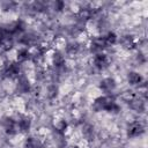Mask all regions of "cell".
Segmentation results:
<instances>
[{
	"instance_id": "obj_10",
	"label": "cell",
	"mask_w": 148,
	"mask_h": 148,
	"mask_svg": "<svg viewBox=\"0 0 148 148\" xmlns=\"http://www.w3.org/2000/svg\"><path fill=\"white\" fill-rule=\"evenodd\" d=\"M24 148H43L42 141L36 136H28L24 141Z\"/></svg>"
},
{
	"instance_id": "obj_11",
	"label": "cell",
	"mask_w": 148,
	"mask_h": 148,
	"mask_svg": "<svg viewBox=\"0 0 148 148\" xmlns=\"http://www.w3.org/2000/svg\"><path fill=\"white\" fill-rule=\"evenodd\" d=\"M28 59H30V51H29L28 47H22V49H20L16 52V59H15V61H17V62L21 64V62L27 61Z\"/></svg>"
},
{
	"instance_id": "obj_1",
	"label": "cell",
	"mask_w": 148,
	"mask_h": 148,
	"mask_svg": "<svg viewBox=\"0 0 148 148\" xmlns=\"http://www.w3.org/2000/svg\"><path fill=\"white\" fill-rule=\"evenodd\" d=\"M92 109L96 112L106 111V112L114 113V114L120 111V106L116 102L114 97H112L111 95H103V96L97 97L92 102Z\"/></svg>"
},
{
	"instance_id": "obj_6",
	"label": "cell",
	"mask_w": 148,
	"mask_h": 148,
	"mask_svg": "<svg viewBox=\"0 0 148 148\" xmlns=\"http://www.w3.org/2000/svg\"><path fill=\"white\" fill-rule=\"evenodd\" d=\"M16 123H17L18 132L21 133H28L29 130L31 128V118L29 116H25V114L18 116V118L16 119Z\"/></svg>"
},
{
	"instance_id": "obj_8",
	"label": "cell",
	"mask_w": 148,
	"mask_h": 148,
	"mask_svg": "<svg viewBox=\"0 0 148 148\" xmlns=\"http://www.w3.org/2000/svg\"><path fill=\"white\" fill-rule=\"evenodd\" d=\"M127 82L131 86H140L143 82V76L135 71H131L127 74Z\"/></svg>"
},
{
	"instance_id": "obj_13",
	"label": "cell",
	"mask_w": 148,
	"mask_h": 148,
	"mask_svg": "<svg viewBox=\"0 0 148 148\" xmlns=\"http://www.w3.org/2000/svg\"><path fill=\"white\" fill-rule=\"evenodd\" d=\"M104 39H105V43L108 46H111V45H114L117 42H118V36L116 32L113 31H109L108 34L104 35Z\"/></svg>"
},
{
	"instance_id": "obj_7",
	"label": "cell",
	"mask_w": 148,
	"mask_h": 148,
	"mask_svg": "<svg viewBox=\"0 0 148 148\" xmlns=\"http://www.w3.org/2000/svg\"><path fill=\"white\" fill-rule=\"evenodd\" d=\"M20 73H21V65H20V62H17V61H10L8 65H7V67H6V69H5V74H6V76H8V77H18L20 76Z\"/></svg>"
},
{
	"instance_id": "obj_5",
	"label": "cell",
	"mask_w": 148,
	"mask_h": 148,
	"mask_svg": "<svg viewBox=\"0 0 148 148\" xmlns=\"http://www.w3.org/2000/svg\"><path fill=\"white\" fill-rule=\"evenodd\" d=\"M145 133V126L142 125V123L134 120L132 121L128 126H127V136L131 139L138 138L140 135H142Z\"/></svg>"
},
{
	"instance_id": "obj_15",
	"label": "cell",
	"mask_w": 148,
	"mask_h": 148,
	"mask_svg": "<svg viewBox=\"0 0 148 148\" xmlns=\"http://www.w3.org/2000/svg\"><path fill=\"white\" fill-rule=\"evenodd\" d=\"M121 44H123V46L126 47V49H132V47L135 45L134 39L132 38V36H124V37L121 38Z\"/></svg>"
},
{
	"instance_id": "obj_16",
	"label": "cell",
	"mask_w": 148,
	"mask_h": 148,
	"mask_svg": "<svg viewBox=\"0 0 148 148\" xmlns=\"http://www.w3.org/2000/svg\"><path fill=\"white\" fill-rule=\"evenodd\" d=\"M72 148H79V147H77V146H74V147H72Z\"/></svg>"
},
{
	"instance_id": "obj_4",
	"label": "cell",
	"mask_w": 148,
	"mask_h": 148,
	"mask_svg": "<svg viewBox=\"0 0 148 148\" xmlns=\"http://www.w3.org/2000/svg\"><path fill=\"white\" fill-rule=\"evenodd\" d=\"M92 65H94V67H96L97 69L103 71V69H105L106 67H109V65H110V59H109V57H108L106 53L99 52V53L94 54V57H92Z\"/></svg>"
},
{
	"instance_id": "obj_12",
	"label": "cell",
	"mask_w": 148,
	"mask_h": 148,
	"mask_svg": "<svg viewBox=\"0 0 148 148\" xmlns=\"http://www.w3.org/2000/svg\"><path fill=\"white\" fill-rule=\"evenodd\" d=\"M67 121L66 120H64V119H58L57 121H54V130H56V132L57 133H59V134H65V132H66V130H67Z\"/></svg>"
},
{
	"instance_id": "obj_14",
	"label": "cell",
	"mask_w": 148,
	"mask_h": 148,
	"mask_svg": "<svg viewBox=\"0 0 148 148\" xmlns=\"http://www.w3.org/2000/svg\"><path fill=\"white\" fill-rule=\"evenodd\" d=\"M18 83H17V88L22 91H28L29 90V81L24 77V76H18Z\"/></svg>"
},
{
	"instance_id": "obj_2",
	"label": "cell",
	"mask_w": 148,
	"mask_h": 148,
	"mask_svg": "<svg viewBox=\"0 0 148 148\" xmlns=\"http://www.w3.org/2000/svg\"><path fill=\"white\" fill-rule=\"evenodd\" d=\"M1 125H2V128L6 132V134H8V135H15L18 132L16 119L13 117H3L1 120Z\"/></svg>"
},
{
	"instance_id": "obj_9",
	"label": "cell",
	"mask_w": 148,
	"mask_h": 148,
	"mask_svg": "<svg viewBox=\"0 0 148 148\" xmlns=\"http://www.w3.org/2000/svg\"><path fill=\"white\" fill-rule=\"evenodd\" d=\"M51 62L54 67H62L66 62L64 54L60 51H54L51 56Z\"/></svg>"
},
{
	"instance_id": "obj_3",
	"label": "cell",
	"mask_w": 148,
	"mask_h": 148,
	"mask_svg": "<svg viewBox=\"0 0 148 148\" xmlns=\"http://www.w3.org/2000/svg\"><path fill=\"white\" fill-rule=\"evenodd\" d=\"M98 88L105 95H111L117 88V82L113 77H104L99 81Z\"/></svg>"
}]
</instances>
